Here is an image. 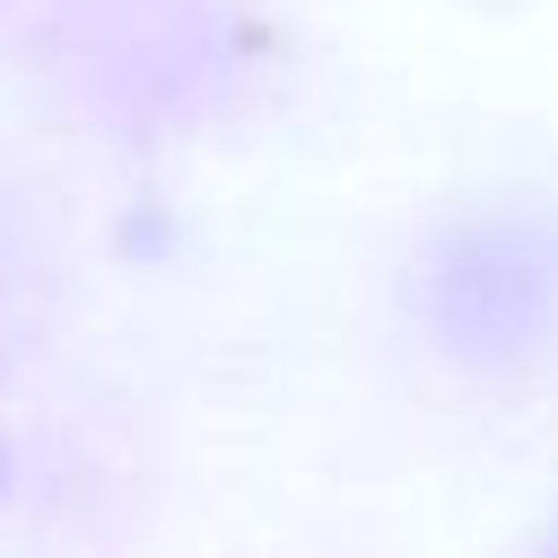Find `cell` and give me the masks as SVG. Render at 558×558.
<instances>
[]
</instances>
